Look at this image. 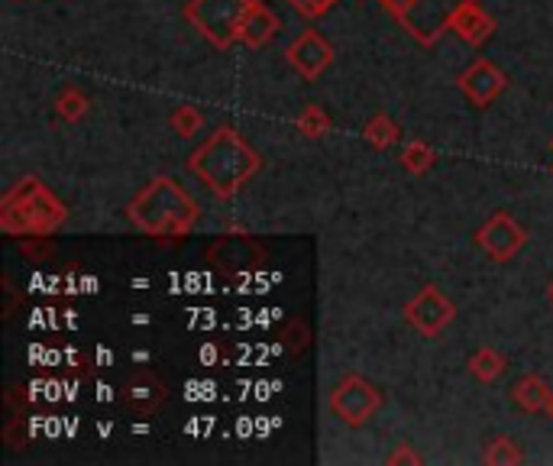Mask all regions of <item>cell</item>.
Returning <instances> with one entry per match:
<instances>
[{
  "instance_id": "1",
  "label": "cell",
  "mask_w": 553,
  "mask_h": 466,
  "mask_svg": "<svg viewBox=\"0 0 553 466\" xmlns=\"http://www.w3.org/2000/svg\"><path fill=\"white\" fill-rule=\"evenodd\" d=\"M188 166L217 198H233L259 172L262 159L237 130L220 127L217 133H211V140L191 153Z\"/></svg>"
},
{
  "instance_id": "2",
  "label": "cell",
  "mask_w": 553,
  "mask_h": 466,
  "mask_svg": "<svg viewBox=\"0 0 553 466\" xmlns=\"http://www.w3.org/2000/svg\"><path fill=\"white\" fill-rule=\"evenodd\" d=\"M130 221L149 237H182L198 224L201 208L169 175H159L130 201Z\"/></svg>"
},
{
  "instance_id": "3",
  "label": "cell",
  "mask_w": 553,
  "mask_h": 466,
  "mask_svg": "<svg viewBox=\"0 0 553 466\" xmlns=\"http://www.w3.org/2000/svg\"><path fill=\"white\" fill-rule=\"evenodd\" d=\"M65 204L49 195V191L36 182V178H26L17 188L4 198V208H0V227L7 233H39L46 237L55 227L65 224Z\"/></svg>"
},
{
  "instance_id": "4",
  "label": "cell",
  "mask_w": 553,
  "mask_h": 466,
  "mask_svg": "<svg viewBox=\"0 0 553 466\" xmlns=\"http://www.w3.org/2000/svg\"><path fill=\"white\" fill-rule=\"evenodd\" d=\"M250 0H188L185 20L217 49H230L240 36L243 13Z\"/></svg>"
},
{
  "instance_id": "5",
  "label": "cell",
  "mask_w": 553,
  "mask_h": 466,
  "mask_svg": "<svg viewBox=\"0 0 553 466\" xmlns=\"http://www.w3.org/2000/svg\"><path fill=\"white\" fill-rule=\"evenodd\" d=\"M379 405H382L379 389L372 386L369 379L356 376V373L343 376L334 386V392H330V411H334V418L347 424V428H359V424H366L379 411Z\"/></svg>"
},
{
  "instance_id": "6",
  "label": "cell",
  "mask_w": 553,
  "mask_h": 466,
  "mask_svg": "<svg viewBox=\"0 0 553 466\" xmlns=\"http://www.w3.org/2000/svg\"><path fill=\"white\" fill-rule=\"evenodd\" d=\"M405 318L418 334L437 337L456 318V308H453V301L437 289V285H424V289L405 305Z\"/></svg>"
},
{
  "instance_id": "7",
  "label": "cell",
  "mask_w": 553,
  "mask_h": 466,
  "mask_svg": "<svg viewBox=\"0 0 553 466\" xmlns=\"http://www.w3.org/2000/svg\"><path fill=\"white\" fill-rule=\"evenodd\" d=\"M476 243L482 246V253L495 259V263H508V259L518 256L521 246L528 243V233H524V227L508 211H499L479 227Z\"/></svg>"
},
{
  "instance_id": "8",
  "label": "cell",
  "mask_w": 553,
  "mask_h": 466,
  "mask_svg": "<svg viewBox=\"0 0 553 466\" xmlns=\"http://www.w3.org/2000/svg\"><path fill=\"white\" fill-rule=\"evenodd\" d=\"M285 59L301 78L317 81L330 68V62H334V49H330V43L317 30H304L298 33L295 43L288 46Z\"/></svg>"
},
{
  "instance_id": "9",
  "label": "cell",
  "mask_w": 553,
  "mask_h": 466,
  "mask_svg": "<svg viewBox=\"0 0 553 466\" xmlns=\"http://www.w3.org/2000/svg\"><path fill=\"white\" fill-rule=\"evenodd\" d=\"M505 88H508V75L489 59H476L460 75V91L466 94L473 107H489Z\"/></svg>"
},
{
  "instance_id": "10",
  "label": "cell",
  "mask_w": 553,
  "mask_h": 466,
  "mask_svg": "<svg viewBox=\"0 0 553 466\" xmlns=\"http://www.w3.org/2000/svg\"><path fill=\"white\" fill-rule=\"evenodd\" d=\"M279 33V17L262 4V0H250V7L243 13L240 23V43H246L250 49H262L266 43H272V36Z\"/></svg>"
},
{
  "instance_id": "11",
  "label": "cell",
  "mask_w": 553,
  "mask_h": 466,
  "mask_svg": "<svg viewBox=\"0 0 553 466\" xmlns=\"http://www.w3.org/2000/svg\"><path fill=\"white\" fill-rule=\"evenodd\" d=\"M165 402V386L156 376H136L123 386V405L130 411H140V415H149V411L162 408Z\"/></svg>"
},
{
  "instance_id": "12",
  "label": "cell",
  "mask_w": 553,
  "mask_h": 466,
  "mask_svg": "<svg viewBox=\"0 0 553 466\" xmlns=\"http://www.w3.org/2000/svg\"><path fill=\"white\" fill-rule=\"evenodd\" d=\"M450 26L466 39L469 46H482L495 33V20L486 17V13H482L476 4H466V7L456 10L450 17Z\"/></svg>"
},
{
  "instance_id": "13",
  "label": "cell",
  "mask_w": 553,
  "mask_h": 466,
  "mask_svg": "<svg viewBox=\"0 0 553 466\" xmlns=\"http://www.w3.org/2000/svg\"><path fill=\"white\" fill-rule=\"evenodd\" d=\"M550 395H553V389L534 373L521 376L515 386H511V402H515L518 408H524V411H531V415H537V411H547Z\"/></svg>"
},
{
  "instance_id": "14",
  "label": "cell",
  "mask_w": 553,
  "mask_h": 466,
  "mask_svg": "<svg viewBox=\"0 0 553 466\" xmlns=\"http://www.w3.org/2000/svg\"><path fill=\"white\" fill-rule=\"evenodd\" d=\"M524 460L528 457H524L521 444L508 434L489 437L486 450H482V463H492V466H515V463H524Z\"/></svg>"
},
{
  "instance_id": "15",
  "label": "cell",
  "mask_w": 553,
  "mask_h": 466,
  "mask_svg": "<svg viewBox=\"0 0 553 466\" xmlns=\"http://www.w3.org/2000/svg\"><path fill=\"white\" fill-rule=\"evenodd\" d=\"M508 369V360L492 347H479L473 356H469V373H473L479 382H495L502 379Z\"/></svg>"
},
{
  "instance_id": "16",
  "label": "cell",
  "mask_w": 553,
  "mask_h": 466,
  "mask_svg": "<svg viewBox=\"0 0 553 466\" xmlns=\"http://www.w3.org/2000/svg\"><path fill=\"white\" fill-rule=\"evenodd\" d=\"M363 136H366V143H372L376 149H389L402 140V130H398V123L389 114H376L363 127Z\"/></svg>"
},
{
  "instance_id": "17",
  "label": "cell",
  "mask_w": 553,
  "mask_h": 466,
  "mask_svg": "<svg viewBox=\"0 0 553 466\" xmlns=\"http://www.w3.org/2000/svg\"><path fill=\"white\" fill-rule=\"evenodd\" d=\"M295 127H298V133L308 136V140H321V136L330 133V114L324 111L321 104H304L298 120H295Z\"/></svg>"
},
{
  "instance_id": "18",
  "label": "cell",
  "mask_w": 553,
  "mask_h": 466,
  "mask_svg": "<svg viewBox=\"0 0 553 466\" xmlns=\"http://www.w3.org/2000/svg\"><path fill=\"white\" fill-rule=\"evenodd\" d=\"M88 107H91L88 98L78 88H62L59 94H55V114H59L62 120H68V123H75V120L85 117Z\"/></svg>"
},
{
  "instance_id": "19",
  "label": "cell",
  "mask_w": 553,
  "mask_h": 466,
  "mask_svg": "<svg viewBox=\"0 0 553 466\" xmlns=\"http://www.w3.org/2000/svg\"><path fill=\"white\" fill-rule=\"evenodd\" d=\"M434 159H437V153L427 143H421V140H414V143H408L405 149H402V166L411 172V175H424L427 169L434 166Z\"/></svg>"
},
{
  "instance_id": "20",
  "label": "cell",
  "mask_w": 553,
  "mask_h": 466,
  "mask_svg": "<svg viewBox=\"0 0 553 466\" xmlns=\"http://www.w3.org/2000/svg\"><path fill=\"white\" fill-rule=\"evenodd\" d=\"M169 123H172V130L178 133V136H198L201 133V127H204V114L198 111V107H191V104H182V107H175V114L169 117Z\"/></svg>"
},
{
  "instance_id": "21",
  "label": "cell",
  "mask_w": 553,
  "mask_h": 466,
  "mask_svg": "<svg viewBox=\"0 0 553 466\" xmlns=\"http://www.w3.org/2000/svg\"><path fill=\"white\" fill-rule=\"evenodd\" d=\"M288 4H292L301 17H324V13H330L337 7V0H288Z\"/></svg>"
},
{
  "instance_id": "22",
  "label": "cell",
  "mask_w": 553,
  "mask_h": 466,
  "mask_svg": "<svg viewBox=\"0 0 553 466\" xmlns=\"http://www.w3.org/2000/svg\"><path fill=\"white\" fill-rule=\"evenodd\" d=\"M389 463H392V466H395V463H424V457H421L411 444H398L395 454H389Z\"/></svg>"
},
{
  "instance_id": "23",
  "label": "cell",
  "mask_w": 553,
  "mask_h": 466,
  "mask_svg": "<svg viewBox=\"0 0 553 466\" xmlns=\"http://www.w3.org/2000/svg\"><path fill=\"white\" fill-rule=\"evenodd\" d=\"M301 337H308V327H304L301 321H295L292 324V340H288V347H292V350H301L304 347V340Z\"/></svg>"
},
{
  "instance_id": "24",
  "label": "cell",
  "mask_w": 553,
  "mask_h": 466,
  "mask_svg": "<svg viewBox=\"0 0 553 466\" xmlns=\"http://www.w3.org/2000/svg\"><path fill=\"white\" fill-rule=\"evenodd\" d=\"M547 298H550V305H553V279H550V285H547Z\"/></svg>"
},
{
  "instance_id": "25",
  "label": "cell",
  "mask_w": 553,
  "mask_h": 466,
  "mask_svg": "<svg viewBox=\"0 0 553 466\" xmlns=\"http://www.w3.org/2000/svg\"><path fill=\"white\" fill-rule=\"evenodd\" d=\"M398 4H402V7H411V4H418V0H398Z\"/></svg>"
},
{
  "instance_id": "26",
  "label": "cell",
  "mask_w": 553,
  "mask_h": 466,
  "mask_svg": "<svg viewBox=\"0 0 553 466\" xmlns=\"http://www.w3.org/2000/svg\"><path fill=\"white\" fill-rule=\"evenodd\" d=\"M547 415L553 418V395H550V405H547Z\"/></svg>"
}]
</instances>
